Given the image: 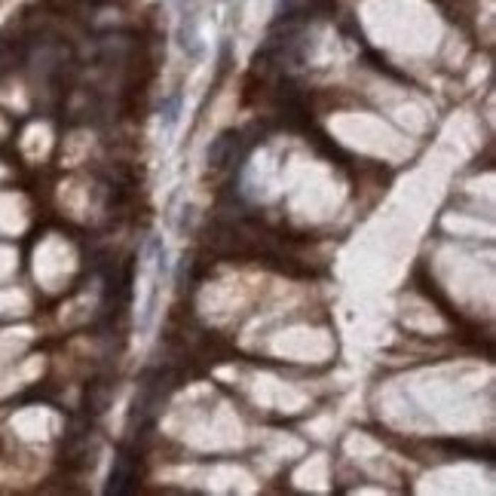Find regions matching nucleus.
Instances as JSON below:
<instances>
[{"instance_id":"f257e3e1","label":"nucleus","mask_w":496,"mask_h":496,"mask_svg":"<svg viewBox=\"0 0 496 496\" xmlns=\"http://www.w3.org/2000/svg\"><path fill=\"white\" fill-rule=\"evenodd\" d=\"M239 150H242V132H236V129L221 132L218 138L209 144V165L211 169H227L230 162H236Z\"/></svg>"},{"instance_id":"f03ea898","label":"nucleus","mask_w":496,"mask_h":496,"mask_svg":"<svg viewBox=\"0 0 496 496\" xmlns=\"http://www.w3.org/2000/svg\"><path fill=\"white\" fill-rule=\"evenodd\" d=\"M135 481H138V472H135V465L129 456H120L114 465V472H111V481H108V487H104V493H129L135 487Z\"/></svg>"}]
</instances>
